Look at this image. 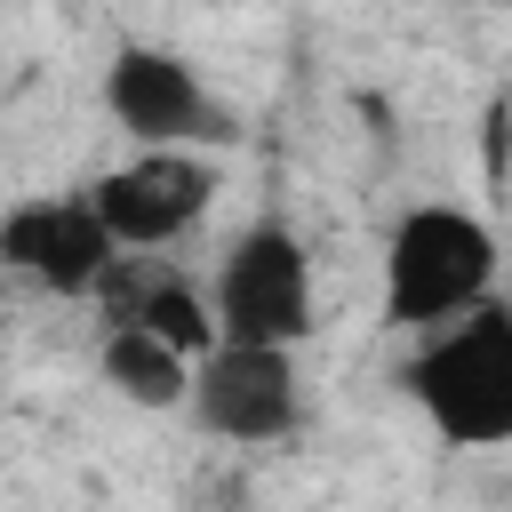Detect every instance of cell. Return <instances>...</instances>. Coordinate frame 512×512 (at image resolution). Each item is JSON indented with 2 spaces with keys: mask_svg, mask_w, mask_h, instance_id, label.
<instances>
[{
  "mask_svg": "<svg viewBox=\"0 0 512 512\" xmlns=\"http://www.w3.org/2000/svg\"><path fill=\"white\" fill-rule=\"evenodd\" d=\"M496 264H504V248H496L488 216H472L456 200H416L384 232V320L432 336L496 296Z\"/></svg>",
  "mask_w": 512,
  "mask_h": 512,
  "instance_id": "1",
  "label": "cell"
},
{
  "mask_svg": "<svg viewBox=\"0 0 512 512\" xmlns=\"http://www.w3.org/2000/svg\"><path fill=\"white\" fill-rule=\"evenodd\" d=\"M400 392L448 448H512V304L488 296L480 312L432 328L408 352Z\"/></svg>",
  "mask_w": 512,
  "mask_h": 512,
  "instance_id": "2",
  "label": "cell"
},
{
  "mask_svg": "<svg viewBox=\"0 0 512 512\" xmlns=\"http://www.w3.org/2000/svg\"><path fill=\"white\" fill-rule=\"evenodd\" d=\"M216 328L232 344H304L312 336V256L280 216H256L216 256Z\"/></svg>",
  "mask_w": 512,
  "mask_h": 512,
  "instance_id": "3",
  "label": "cell"
},
{
  "mask_svg": "<svg viewBox=\"0 0 512 512\" xmlns=\"http://www.w3.org/2000/svg\"><path fill=\"white\" fill-rule=\"evenodd\" d=\"M104 112L128 144H232V112L208 96V80L176 56V48H152V40H120L112 64H104Z\"/></svg>",
  "mask_w": 512,
  "mask_h": 512,
  "instance_id": "4",
  "label": "cell"
},
{
  "mask_svg": "<svg viewBox=\"0 0 512 512\" xmlns=\"http://www.w3.org/2000/svg\"><path fill=\"white\" fill-rule=\"evenodd\" d=\"M200 432L240 440V448H272L304 424V376H296V344H216L192 368V400Z\"/></svg>",
  "mask_w": 512,
  "mask_h": 512,
  "instance_id": "5",
  "label": "cell"
},
{
  "mask_svg": "<svg viewBox=\"0 0 512 512\" xmlns=\"http://www.w3.org/2000/svg\"><path fill=\"white\" fill-rule=\"evenodd\" d=\"M88 200L104 208V224H112L120 248H168V240H184L208 216L216 160L200 144H136L120 168H104L88 184Z\"/></svg>",
  "mask_w": 512,
  "mask_h": 512,
  "instance_id": "6",
  "label": "cell"
},
{
  "mask_svg": "<svg viewBox=\"0 0 512 512\" xmlns=\"http://www.w3.org/2000/svg\"><path fill=\"white\" fill-rule=\"evenodd\" d=\"M0 264L48 296H96L104 272L120 264V240L88 192H48L0 216Z\"/></svg>",
  "mask_w": 512,
  "mask_h": 512,
  "instance_id": "7",
  "label": "cell"
},
{
  "mask_svg": "<svg viewBox=\"0 0 512 512\" xmlns=\"http://www.w3.org/2000/svg\"><path fill=\"white\" fill-rule=\"evenodd\" d=\"M192 352H176L168 336H152V328H104V344H96V376L128 400V408H184L192 400Z\"/></svg>",
  "mask_w": 512,
  "mask_h": 512,
  "instance_id": "8",
  "label": "cell"
}]
</instances>
